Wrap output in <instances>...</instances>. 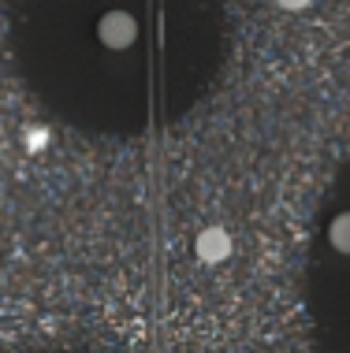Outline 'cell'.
Returning <instances> with one entry per match:
<instances>
[{
	"label": "cell",
	"instance_id": "obj_1",
	"mask_svg": "<svg viewBox=\"0 0 350 353\" xmlns=\"http://www.w3.org/2000/svg\"><path fill=\"white\" fill-rule=\"evenodd\" d=\"M97 37H101V45L112 49V52L130 49V45L138 41V19L130 12H105L101 23H97Z\"/></svg>",
	"mask_w": 350,
	"mask_h": 353
},
{
	"label": "cell",
	"instance_id": "obj_2",
	"mask_svg": "<svg viewBox=\"0 0 350 353\" xmlns=\"http://www.w3.org/2000/svg\"><path fill=\"white\" fill-rule=\"evenodd\" d=\"M194 250H197V256H202L205 264H224L231 256L235 242H231V234L224 231V227H205V231L197 234Z\"/></svg>",
	"mask_w": 350,
	"mask_h": 353
},
{
	"label": "cell",
	"instance_id": "obj_3",
	"mask_svg": "<svg viewBox=\"0 0 350 353\" xmlns=\"http://www.w3.org/2000/svg\"><path fill=\"white\" fill-rule=\"evenodd\" d=\"M328 242H332L336 253L350 256V208H347V212H339L332 223H328Z\"/></svg>",
	"mask_w": 350,
	"mask_h": 353
},
{
	"label": "cell",
	"instance_id": "obj_4",
	"mask_svg": "<svg viewBox=\"0 0 350 353\" xmlns=\"http://www.w3.org/2000/svg\"><path fill=\"white\" fill-rule=\"evenodd\" d=\"M276 4L283 8V12H302V8H309L313 0H276Z\"/></svg>",
	"mask_w": 350,
	"mask_h": 353
}]
</instances>
